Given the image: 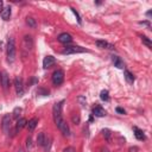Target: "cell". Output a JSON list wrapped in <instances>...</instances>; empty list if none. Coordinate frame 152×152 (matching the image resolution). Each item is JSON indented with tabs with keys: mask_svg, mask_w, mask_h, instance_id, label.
Returning <instances> with one entry per match:
<instances>
[{
	"mask_svg": "<svg viewBox=\"0 0 152 152\" xmlns=\"http://www.w3.org/2000/svg\"><path fill=\"white\" fill-rule=\"evenodd\" d=\"M26 24L29 25V26H31V28H36V20L33 18H31V17L26 18Z\"/></svg>",
	"mask_w": 152,
	"mask_h": 152,
	"instance_id": "22",
	"label": "cell"
},
{
	"mask_svg": "<svg viewBox=\"0 0 152 152\" xmlns=\"http://www.w3.org/2000/svg\"><path fill=\"white\" fill-rule=\"evenodd\" d=\"M133 131H134V135L138 140H145V134H144L143 130L138 129V127H133Z\"/></svg>",
	"mask_w": 152,
	"mask_h": 152,
	"instance_id": "16",
	"label": "cell"
},
{
	"mask_svg": "<svg viewBox=\"0 0 152 152\" xmlns=\"http://www.w3.org/2000/svg\"><path fill=\"white\" fill-rule=\"evenodd\" d=\"M102 152H111V151H109V150H107V149H105V150H104Z\"/></svg>",
	"mask_w": 152,
	"mask_h": 152,
	"instance_id": "34",
	"label": "cell"
},
{
	"mask_svg": "<svg viewBox=\"0 0 152 152\" xmlns=\"http://www.w3.org/2000/svg\"><path fill=\"white\" fill-rule=\"evenodd\" d=\"M58 42H61V43H63V44H68V43H70L71 41H73V38H71V36L69 35V33H67V32H63V33H61L59 36H58Z\"/></svg>",
	"mask_w": 152,
	"mask_h": 152,
	"instance_id": "10",
	"label": "cell"
},
{
	"mask_svg": "<svg viewBox=\"0 0 152 152\" xmlns=\"http://www.w3.org/2000/svg\"><path fill=\"white\" fill-rule=\"evenodd\" d=\"M1 86L4 89H7L8 86H10V77H8V75L6 73H1Z\"/></svg>",
	"mask_w": 152,
	"mask_h": 152,
	"instance_id": "12",
	"label": "cell"
},
{
	"mask_svg": "<svg viewBox=\"0 0 152 152\" xmlns=\"http://www.w3.org/2000/svg\"><path fill=\"white\" fill-rule=\"evenodd\" d=\"M62 106H63V101L58 104H55L53 107V117H54V121L56 124V126L63 120L62 118Z\"/></svg>",
	"mask_w": 152,
	"mask_h": 152,
	"instance_id": "2",
	"label": "cell"
},
{
	"mask_svg": "<svg viewBox=\"0 0 152 152\" xmlns=\"http://www.w3.org/2000/svg\"><path fill=\"white\" fill-rule=\"evenodd\" d=\"M3 6H4V4H3L1 0H0V11H3Z\"/></svg>",
	"mask_w": 152,
	"mask_h": 152,
	"instance_id": "33",
	"label": "cell"
},
{
	"mask_svg": "<svg viewBox=\"0 0 152 152\" xmlns=\"http://www.w3.org/2000/svg\"><path fill=\"white\" fill-rule=\"evenodd\" d=\"M112 62H113L114 67H117L118 69H124L125 68V64H124L122 59L120 57H118V56H112Z\"/></svg>",
	"mask_w": 152,
	"mask_h": 152,
	"instance_id": "11",
	"label": "cell"
},
{
	"mask_svg": "<svg viewBox=\"0 0 152 152\" xmlns=\"http://www.w3.org/2000/svg\"><path fill=\"white\" fill-rule=\"evenodd\" d=\"M95 44H96V46L100 48V49H111V50L114 49V45H112V44H109V43H107V42H105V41H96Z\"/></svg>",
	"mask_w": 152,
	"mask_h": 152,
	"instance_id": "13",
	"label": "cell"
},
{
	"mask_svg": "<svg viewBox=\"0 0 152 152\" xmlns=\"http://www.w3.org/2000/svg\"><path fill=\"white\" fill-rule=\"evenodd\" d=\"M142 41H143V43H144V44H145L147 48H152V43H151V41L147 37L143 36V37H142Z\"/></svg>",
	"mask_w": 152,
	"mask_h": 152,
	"instance_id": "23",
	"label": "cell"
},
{
	"mask_svg": "<svg viewBox=\"0 0 152 152\" xmlns=\"http://www.w3.org/2000/svg\"><path fill=\"white\" fill-rule=\"evenodd\" d=\"M71 120H73V122L75 124V125H77L79 122H80V115L77 113H75L74 115H73V118H71Z\"/></svg>",
	"mask_w": 152,
	"mask_h": 152,
	"instance_id": "24",
	"label": "cell"
},
{
	"mask_svg": "<svg viewBox=\"0 0 152 152\" xmlns=\"http://www.w3.org/2000/svg\"><path fill=\"white\" fill-rule=\"evenodd\" d=\"M23 46H24V50H28V53L32 50V48H33V41H32L31 36H25L24 37Z\"/></svg>",
	"mask_w": 152,
	"mask_h": 152,
	"instance_id": "8",
	"label": "cell"
},
{
	"mask_svg": "<svg viewBox=\"0 0 152 152\" xmlns=\"http://www.w3.org/2000/svg\"><path fill=\"white\" fill-rule=\"evenodd\" d=\"M118 113H120V114H125L126 113V111L124 109V108H120V107H117V109H115Z\"/></svg>",
	"mask_w": 152,
	"mask_h": 152,
	"instance_id": "31",
	"label": "cell"
},
{
	"mask_svg": "<svg viewBox=\"0 0 152 152\" xmlns=\"http://www.w3.org/2000/svg\"><path fill=\"white\" fill-rule=\"evenodd\" d=\"M63 152H75V149L71 147V146H69V147H66L64 150H63Z\"/></svg>",
	"mask_w": 152,
	"mask_h": 152,
	"instance_id": "30",
	"label": "cell"
},
{
	"mask_svg": "<svg viewBox=\"0 0 152 152\" xmlns=\"http://www.w3.org/2000/svg\"><path fill=\"white\" fill-rule=\"evenodd\" d=\"M71 11H73V13L75 15V17H76V19H77V21H79V24H81L82 21H81V17H80V15L76 12V10L75 8H71Z\"/></svg>",
	"mask_w": 152,
	"mask_h": 152,
	"instance_id": "26",
	"label": "cell"
},
{
	"mask_svg": "<svg viewBox=\"0 0 152 152\" xmlns=\"http://www.w3.org/2000/svg\"><path fill=\"white\" fill-rule=\"evenodd\" d=\"M124 74H125V79L127 80V82H129V83H133V82H134V76H133V74H132L131 71H129V70H125V71H124Z\"/></svg>",
	"mask_w": 152,
	"mask_h": 152,
	"instance_id": "20",
	"label": "cell"
},
{
	"mask_svg": "<svg viewBox=\"0 0 152 152\" xmlns=\"http://www.w3.org/2000/svg\"><path fill=\"white\" fill-rule=\"evenodd\" d=\"M26 124H28V121H26V119H25V118L18 119V120H17V124H16V132H18V131H20L21 129H24L25 126H26Z\"/></svg>",
	"mask_w": 152,
	"mask_h": 152,
	"instance_id": "15",
	"label": "cell"
},
{
	"mask_svg": "<svg viewBox=\"0 0 152 152\" xmlns=\"http://www.w3.org/2000/svg\"><path fill=\"white\" fill-rule=\"evenodd\" d=\"M45 140H46V137H45L44 132L38 133V135H37V144H38V146H44Z\"/></svg>",
	"mask_w": 152,
	"mask_h": 152,
	"instance_id": "18",
	"label": "cell"
},
{
	"mask_svg": "<svg viewBox=\"0 0 152 152\" xmlns=\"http://www.w3.org/2000/svg\"><path fill=\"white\" fill-rule=\"evenodd\" d=\"M57 127H58V130L63 133V135H66V137H69V135H70V129H69L68 124H67L64 120H62V121L57 125Z\"/></svg>",
	"mask_w": 152,
	"mask_h": 152,
	"instance_id": "6",
	"label": "cell"
},
{
	"mask_svg": "<svg viewBox=\"0 0 152 152\" xmlns=\"http://www.w3.org/2000/svg\"><path fill=\"white\" fill-rule=\"evenodd\" d=\"M93 114H94L95 117L101 118V117H105V115H106V111H105L102 107L96 106V107H94V109H93Z\"/></svg>",
	"mask_w": 152,
	"mask_h": 152,
	"instance_id": "14",
	"label": "cell"
},
{
	"mask_svg": "<svg viewBox=\"0 0 152 152\" xmlns=\"http://www.w3.org/2000/svg\"><path fill=\"white\" fill-rule=\"evenodd\" d=\"M100 97L102 101H108L109 100V95H108V91H102L100 93Z\"/></svg>",
	"mask_w": 152,
	"mask_h": 152,
	"instance_id": "21",
	"label": "cell"
},
{
	"mask_svg": "<svg viewBox=\"0 0 152 152\" xmlns=\"http://www.w3.org/2000/svg\"><path fill=\"white\" fill-rule=\"evenodd\" d=\"M38 93H39V94H42V95H49V91H44L43 89V88H39V89H38Z\"/></svg>",
	"mask_w": 152,
	"mask_h": 152,
	"instance_id": "29",
	"label": "cell"
},
{
	"mask_svg": "<svg viewBox=\"0 0 152 152\" xmlns=\"http://www.w3.org/2000/svg\"><path fill=\"white\" fill-rule=\"evenodd\" d=\"M63 81H64V73H63L62 70H56L53 74V82H54V84L59 86V84L63 83Z\"/></svg>",
	"mask_w": 152,
	"mask_h": 152,
	"instance_id": "5",
	"label": "cell"
},
{
	"mask_svg": "<svg viewBox=\"0 0 152 152\" xmlns=\"http://www.w3.org/2000/svg\"><path fill=\"white\" fill-rule=\"evenodd\" d=\"M137 150H138L137 147H131V149H130V152H137Z\"/></svg>",
	"mask_w": 152,
	"mask_h": 152,
	"instance_id": "32",
	"label": "cell"
},
{
	"mask_svg": "<svg viewBox=\"0 0 152 152\" xmlns=\"http://www.w3.org/2000/svg\"><path fill=\"white\" fill-rule=\"evenodd\" d=\"M16 59V43L13 38H8L7 42V61L12 63Z\"/></svg>",
	"mask_w": 152,
	"mask_h": 152,
	"instance_id": "1",
	"label": "cell"
},
{
	"mask_svg": "<svg viewBox=\"0 0 152 152\" xmlns=\"http://www.w3.org/2000/svg\"><path fill=\"white\" fill-rule=\"evenodd\" d=\"M15 88H16V92L18 95H21L24 93V86H23V80L21 77L17 76L15 79Z\"/></svg>",
	"mask_w": 152,
	"mask_h": 152,
	"instance_id": "7",
	"label": "cell"
},
{
	"mask_svg": "<svg viewBox=\"0 0 152 152\" xmlns=\"http://www.w3.org/2000/svg\"><path fill=\"white\" fill-rule=\"evenodd\" d=\"M55 63H56V59H55L54 56H46L43 59V68L44 69H49V68H51Z\"/></svg>",
	"mask_w": 152,
	"mask_h": 152,
	"instance_id": "9",
	"label": "cell"
},
{
	"mask_svg": "<svg viewBox=\"0 0 152 152\" xmlns=\"http://www.w3.org/2000/svg\"><path fill=\"white\" fill-rule=\"evenodd\" d=\"M37 124H38V119H37V118H33V119H31V120L26 124V127H28L29 131H33V130L36 129Z\"/></svg>",
	"mask_w": 152,
	"mask_h": 152,
	"instance_id": "19",
	"label": "cell"
},
{
	"mask_svg": "<svg viewBox=\"0 0 152 152\" xmlns=\"http://www.w3.org/2000/svg\"><path fill=\"white\" fill-rule=\"evenodd\" d=\"M11 127H12V124H11V117L8 115V114H6V115H4L3 121H1V129H3L4 133L8 134Z\"/></svg>",
	"mask_w": 152,
	"mask_h": 152,
	"instance_id": "4",
	"label": "cell"
},
{
	"mask_svg": "<svg viewBox=\"0 0 152 152\" xmlns=\"http://www.w3.org/2000/svg\"><path fill=\"white\" fill-rule=\"evenodd\" d=\"M11 17V7L7 6V7H4L3 11H1V18L4 20H8Z\"/></svg>",
	"mask_w": 152,
	"mask_h": 152,
	"instance_id": "17",
	"label": "cell"
},
{
	"mask_svg": "<svg viewBox=\"0 0 152 152\" xmlns=\"http://www.w3.org/2000/svg\"><path fill=\"white\" fill-rule=\"evenodd\" d=\"M20 113H21V108H19V107L15 108V111H13V118L18 119V118H19V115H20Z\"/></svg>",
	"mask_w": 152,
	"mask_h": 152,
	"instance_id": "25",
	"label": "cell"
},
{
	"mask_svg": "<svg viewBox=\"0 0 152 152\" xmlns=\"http://www.w3.org/2000/svg\"><path fill=\"white\" fill-rule=\"evenodd\" d=\"M88 50L81 46H67L64 50L62 51L63 55H71V54H81V53H87Z\"/></svg>",
	"mask_w": 152,
	"mask_h": 152,
	"instance_id": "3",
	"label": "cell"
},
{
	"mask_svg": "<svg viewBox=\"0 0 152 152\" xmlns=\"http://www.w3.org/2000/svg\"><path fill=\"white\" fill-rule=\"evenodd\" d=\"M26 147H28V149H31V147H32V139H31V137H29V138L26 139Z\"/></svg>",
	"mask_w": 152,
	"mask_h": 152,
	"instance_id": "28",
	"label": "cell"
},
{
	"mask_svg": "<svg viewBox=\"0 0 152 152\" xmlns=\"http://www.w3.org/2000/svg\"><path fill=\"white\" fill-rule=\"evenodd\" d=\"M102 133H104V135H105V138L107 139H109V137H111V131L109 130H107V129H105V130H102Z\"/></svg>",
	"mask_w": 152,
	"mask_h": 152,
	"instance_id": "27",
	"label": "cell"
}]
</instances>
